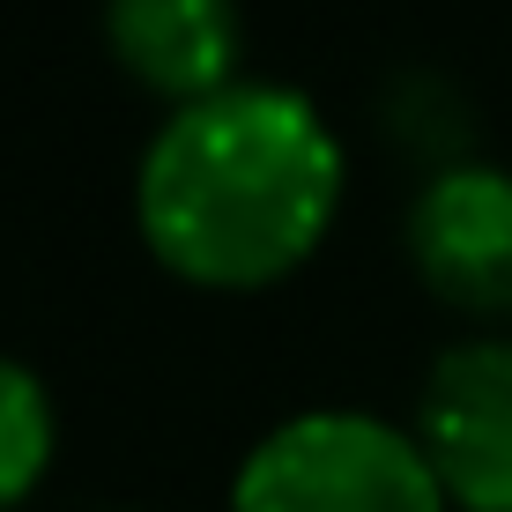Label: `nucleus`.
Returning a JSON list of instances; mask_svg holds the SVG:
<instances>
[{"label":"nucleus","mask_w":512,"mask_h":512,"mask_svg":"<svg viewBox=\"0 0 512 512\" xmlns=\"http://www.w3.org/2000/svg\"><path fill=\"white\" fill-rule=\"evenodd\" d=\"M349 156L290 82L245 75L164 112L134 171V223L156 268L193 290H268L327 245Z\"/></svg>","instance_id":"1"},{"label":"nucleus","mask_w":512,"mask_h":512,"mask_svg":"<svg viewBox=\"0 0 512 512\" xmlns=\"http://www.w3.org/2000/svg\"><path fill=\"white\" fill-rule=\"evenodd\" d=\"M231 512H453L416 431L364 409H305L253 438Z\"/></svg>","instance_id":"2"},{"label":"nucleus","mask_w":512,"mask_h":512,"mask_svg":"<svg viewBox=\"0 0 512 512\" xmlns=\"http://www.w3.org/2000/svg\"><path fill=\"white\" fill-rule=\"evenodd\" d=\"M416 446L453 512H512V342H453L423 379Z\"/></svg>","instance_id":"3"},{"label":"nucleus","mask_w":512,"mask_h":512,"mask_svg":"<svg viewBox=\"0 0 512 512\" xmlns=\"http://www.w3.org/2000/svg\"><path fill=\"white\" fill-rule=\"evenodd\" d=\"M409 260L423 290L453 312L505 320L512 312V171L461 156L431 171L409 201Z\"/></svg>","instance_id":"4"},{"label":"nucleus","mask_w":512,"mask_h":512,"mask_svg":"<svg viewBox=\"0 0 512 512\" xmlns=\"http://www.w3.org/2000/svg\"><path fill=\"white\" fill-rule=\"evenodd\" d=\"M104 45L171 112L245 82L238 75L245 60L238 0H104Z\"/></svg>","instance_id":"5"},{"label":"nucleus","mask_w":512,"mask_h":512,"mask_svg":"<svg viewBox=\"0 0 512 512\" xmlns=\"http://www.w3.org/2000/svg\"><path fill=\"white\" fill-rule=\"evenodd\" d=\"M52 453H60V409H52L45 379L0 357V512H15L45 483Z\"/></svg>","instance_id":"6"}]
</instances>
